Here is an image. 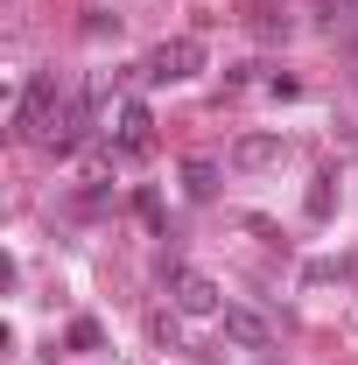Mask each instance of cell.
<instances>
[{
  "label": "cell",
  "instance_id": "3",
  "mask_svg": "<svg viewBox=\"0 0 358 365\" xmlns=\"http://www.w3.org/2000/svg\"><path fill=\"white\" fill-rule=\"evenodd\" d=\"M225 337L246 344V351H267V344H274V323L260 317L253 302H225Z\"/></svg>",
  "mask_w": 358,
  "mask_h": 365
},
{
  "label": "cell",
  "instance_id": "4",
  "mask_svg": "<svg viewBox=\"0 0 358 365\" xmlns=\"http://www.w3.org/2000/svg\"><path fill=\"white\" fill-rule=\"evenodd\" d=\"M49 106H56V71H43L36 85H29V98H21V113H14V127L29 140H43L49 134Z\"/></svg>",
  "mask_w": 358,
  "mask_h": 365
},
{
  "label": "cell",
  "instance_id": "8",
  "mask_svg": "<svg viewBox=\"0 0 358 365\" xmlns=\"http://www.w3.org/2000/svg\"><path fill=\"white\" fill-rule=\"evenodd\" d=\"M71 351H98V323H91V317L71 323Z\"/></svg>",
  "mask_w": 358,
  "mask_h": 365
},
{
  "label": "cell",
  "instance_id": "7",
  "mask_svg": "<svg viewBox=\"0 0 358 365\" xmlns=\"http://www.w3.org/2000/svg\"><path fill=\"white\" fill-rule=\"evenodd\" d=\"M183 190H190V197L204 204V197L218 190V162H204V155H197V162H183Z\"/></svg>",
  "mask_w": 358,
  "mask_h": 365
},
{
  "label": "cell",
  "instance_id": "9",
  "mask_svg": "<svg viewBox=\"0 0 358 365\" xmlns=\"http://www.w3.org/2000/svg\"><path fill=\"white\" fill-rule=\"evenodd\" d=\"M330 182H337V176H316V190H310V218H330Z\"/></svg>",
  "mask_w": 358,
  "mask_h": 365
},
{
  "label": "cell",
  "instance_id": "2",
  "mask_svg": "<svg viewBox=\"0 0 358 365\" xmlns=\"http://www.w3.org/2000/svg\"><path fill=\"white\" fill-rule=\"evenodd\" d=\"M169 295H176L183 317H218V281L197 267H169Z\"/></svg>",
  "mask_w": 358,
  "mask_h": 365
},
{
  "label": "cell",
  "instance_id": "6",
  "mask_svg": "<svg viewBox=\"0 0 358 365\" xmlns=\"http://www.w3.org/2000/svg\"><path fill=\"white\" fill-rule=\"evenodd\" d=\"M232 162H239V169H274V162H288V140L281 134H246L232 148Z\"/></svg>",
  "mask_w": 358,
  "mask_h": 365
},
{
  "label": "cell",
  "instance_id": "1",
  "mask_svg": "<svg viewBox=\"0 0 358 365\" xmlns=\"http://www.w3.org/2000/svg\"><path fill=\"white\" fill-rule=\"evenodd\" d=\"M197 63H204V43H197V36H176V43L148 49L140 78H148V85H176V78H197Z\"/></svg>",
  "mask_w": 358,
  "mask_h": 365
},
{
  "label": "cell",
  "instance_id": "5",
  "mask_svg": "<svg viewBox=\"0 0 358 365\" xmlns=\"http://www.w3.org/2000/svg\"><path fill=\"white\" fill-rule=\"evenodd\" d=\"M113 140H120V155H140V148L155 140V120H148V106H140V98H127V106L113 113Z\"/></svg>",
  "mask_w": 358,
  "mask_h": 365
}]
</instances>
